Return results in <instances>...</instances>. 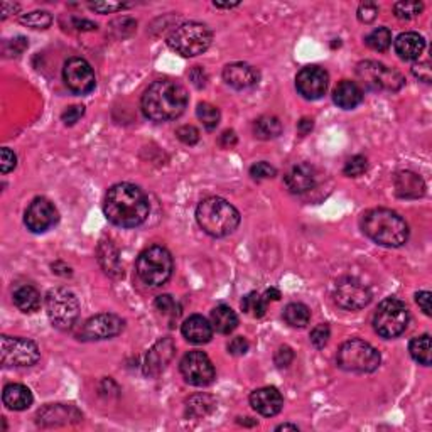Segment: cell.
<instances>
[{
    "mask_svg": "<svg viewBox=\"0 0 432 432\" xmlns=\"http://www.w3.org/2000/svg\"><path fill=\"white\" fill-rule=\"evenodd\" d=\"M103 211L108 222L115 226H141L149 218V198L138 186L130 182H118L107 191Z\"/></svg>",
    "mask_w": 432,
    "mask_h": 432,
    "instance_id": "obj_1",
    "label": "cell"
},
{
    "mask_svg": "<svg viewBox=\"0 0 432 432\" xmlns=\"http://www.w3.org/2000/svg\"><path fill=\"white\" fill-rule=\"evenodd\" d=\"M187 89L179 81L164 78L154 81L141 100L144 115L152 122H167L181 117L187 107Z\"/></svg>",
    "mask_w": 432,
    "mask_h": 432,
    "instance_id": "obj_2",
    "label": "cell"
},
{
    "mask_svg": "<svg viewBox=\"0 0 432 432\" xmlns=\"http://www.w3.org/2000/svg\"><path fill=\"white\" fill-rule=\"evenodd\" d=\"M361 230L382 247L397 248L409 240V225L401 215L387 208H373L361 216Z\"/></svg>",
    "mask_w": 432,
    "mask_h": 432,
    "instance_id": "obj_3",
    "label": "cell"
},
{
    "mask_svg": "<svg viewBox=\"0 0 432 432\" xmlns=\"http://www.w3.org/2000/svg\"><path fill=\"white\" fill-rule=\"evenodd\" d=\"M196 219L201 230L215 238L231 235L240 225L238 210L223 198H206L196 208Z\"/></svg>",
    "mask_w": 432,
    "mask_h": 432,
    "instance_id": "obj_4",
    "label": "cell"
},
{
    "mask_svg": "<svg viewBox=\"0 0 432 432\" xmlns=\"http://www.w3.org/2000/svg\"><path fill=\"white\" fill-rule=\"evenodd\" d=\"M137 275L149 287H161L171 279L174 271L173 255L162 245L145 248L137 259Z\"/></svg>",
    "mask_w": 432,
    "mask_h": 432,
    "instance_id": "obj_5",
    "label": "cell"
},
{
    "mask_svg": "<svg viewBox=\"0 0 432 432\" xmlns=\"http://www.w3.org/2000/svg\"><path fill=\"white\" fill-rule=\"evenodd\" d=\"M382 357L372 345L363 340H350L340 346L336 363L345 372L372 373L380 366Z\"/></svg>",
    "mask_w": 432,
    "mask_h": 432,
    "instance_id": "obj_6",
    "label": "cell"
},
{
    "mask_svg": "<svg viewBox=\"0 0 432 432\" xmlns=\"http://www.w3.org/2000/svg\"><path fill=\"white\" fill-rule=\"evenodd\" d=\"M211 41H213V34L205 24L186 22L171 32L167 44L178 55L193 58V56L203 55L211 46Z\"/></svg>",
    "mask_w": 432,
    "mask_h": 432,
    "instance_id": "obj_7",
    "label": "cell"
},
{
    "mask_svg": "<svg viewBox=\"0 0 432 432\" xmlns=\"http://www.w3.org/2000/svg\"><path fill=\"white\" fill-rule=\"evenodd\" d=\"M409 324V309L397 297H387L373 315V328L382 338L401 336Z\"/></svg>",
    "mask_w": 432,
    "mask_h": 432,
    "instance_id": "obj_8",
    "label": "cell"
},
{
    "mask_svg": "<svg viewBox=\"0 0 432 432\" xmlns=\"http://www.w3.org/2000/svg\"><path fill=\"white\" fill-rule=\"evenodd\" d=\"M46 312L55 328L69 329L80 316V303L71 291L55 287L46 294Z\"/></svg>",
    "mask_w": 432,
    "mask_h": 432,
    "instance_id": "obj_9",
    "label": "cell"
},
{
    "mask_svg": "<svg viewBox=\"0 0 432 432\" xmlns=\"http://www.w3.org/2000/svg\"><path fill=\"white\" fill-rule=\"evenodd\" d=\"M357 76L372 92H398L405 83L397 69L385 66L378 61H361L357 66Z\"/></svg>",
    "mask_w": 432,
    "mask_h": 432,
    "instance_id": "obj_10",
    "label": "cell"
},
{
    "mask_svg": "<svg viewBox=\"0 0 432 432\" xmlns=\"http://www.w3.org/2000/svg\"><path fill=\"white\" fill-rule=\"evenodd\" d=\"M41 352L34 341L27 338H0V360L3 366H32L39 361Z\"/></svg>",
    "mask_w": 432,
    "mask_h": 432,
    "instance_id": "obj_11",
    "label": "cell"
},
{
    "mask_svg": "<svg viewBox=\"0 0 432 432\" xmlns=\"http://www.w3.org/2000/svg\"><path fill=\"white\" fill-rule=\"evenodd\" d=\"M334 303L346 311H360L372 301V292L360 279L345 277L336 284L333 292Z\"/></svg>",
    "mask_w": 432,
    "mask_h": 432,
    "instance_id": "obj_12",
    "label": "cell"
},
{
    "mask_svg": "<svg viewBox=\"0 0 432 432\" xmlns=\"http://www.w3.org/2000/svg\"><path fill=\"white\" fill-rule=\"evenodd\" d=\"M182 377L189 385L194 387H208L215 380V366L206 353L203 352H189L182 357L181 365Z\"/></svg>",
    "mask_w": 432,
    "mask_h": 432,
    "instance_id": "obj_13",
    "label": "cell"
},
{
    "mask_svg": "<svg viewBox=\"0 0 432 432\" xmlns=\"http://www.w3.org/2000/svg\"><path fill=\"white\" fill-rule=\"evenodd\" d=\"M63 80L75 95H88L95 89L96 78L92 64L83 58H71L63 68Z\"/></svg>",
    "mask_w": 432,
    "mask_h": 432,
    "instance_id": "obj_14",
    "label": "cell"
},
{
    "mask_svg": "<svg viewBox=\"0 0 432 432\" xmlns=\"http://www.w3.org/2000/svg\"><path fill=\"white\" fill-rule=\"evenodd\" d=\"M125 321L120 316L112 312H101L89 317L80 331V340L83 341H101L110 340L124 331Z\"/></svg>",
    "mask_w": 432,
    "mask_h": 432,
    "instance_id": "obj_15",
    "label": "cell"
},
{
    "mask_svg": "<svg viewBox=\"0 0 432 432\" xmlns=\"http://www.w3.org/2000/svg\"><path fill=\"white\" fill-rule=\"evenodd\" d=\"M59 219V213L56 206L50 199L36 198L34 201L27 206L26 215H24V223L29 228L32 233H44L55 226Z\"/></svg>",
    "mask_w": 432,
    "mask_h": 432,
    "instance_id": "obj_16",
    "label": "cell"
},
{
    "mask_svg": "<svg viewBox=\"0 0 432 432\" xmlns=\"http://www.w3.org/2000/svg\"><path fill=\"white\" fill-rule=\"evenodd\" d=\"M329 85V76L324 68L305 66L297 73L296 88L305 100L323 99Z\"/></svg>",
    "mask_w": 432,
    "mask_h": 432,
    "instance_id": "obj_17",
    "label": "cell"
},
{
    "mask_svg": "<svg viewBox=\"0 0 432 432\" xmlns=\"http://www.w3.org/2000/svg\"><path fill=\"white\" fill-rule=\"evenodd\" d=\"M176 345L171 338H162L145 354L144 361V375L149 378H156L167 368L171 360L174 358Z\"/></svg>",
    "mask_w": 432,
    "mask_h": 432,
    "instance_id": "obj_18",
    "label": "cell"
},
{
    "mask_svg": "<svg viewBox=\"0 0 432 432\" xmlns=\"http://www.w3.org/2000/svg\"><path fill=\"white\" fill-rule=\"evenodd\" d=\"M250 405L260 415L274 417L282 410L284 398L275 387H262V389H257L252 392Z\"/></svg>",
    "mask_w": 432,
    "mask_h": 432,
    "instance_id": "obj_19",
    "label": "cell"
},
{
    "mask_svg": "<svg viewBox=\"0 0 432 432\" xmlns=\"http://www.w3.org/2000/svg\"><path fill=\"white\" fill-rule=\"evenodd\" d=\"M38 424L43 427L52 426H64L69 422H78L81 419L80 410L73 405H64V403H50L44 409H41L38 415Z\"/></svg>",
    "mask_w": 432,
    "mask_h": 432,
    "instance_id": "obj_20",
    "label": "cell"
},
{
    "mask_svg": "<svg viewBox=\"0 0 432 432\" xmlns=\"http://www.w3.org/2000/svg\"><path fill=\"white\" fill-rule=\"evenodd\" d=\"M223 80L235 89H247L255 87L260 81L259 69L248 63H231L223 69Z\"/></svg>",
    "mask_w": 432,
    "mask_h": 432,
    "instance_id": "obj_21",
    "label": "cell"
},
{
    "mask_svg": "<svg viewBox=\"0 0 432 432\" xmlns=\"http://www.w3.org/2000/svg\"><path fill=\"white\" fill-rule=\"evenodd\" d=\"M285 186L294 194H303L316 186V171L309 164H297L285 174Z\"/></svg>",
    "mask_w": 432,
    "mask_h": 432,
    "instance_id": "obj_22",
    "label": "cell"
},
{
    "mask_svg": "<svg viewBox=\"0 0 432 432\" xmlns=\"http://www.w3.org/2000/svg\"><path fill=\"white\" fill-rule=\"evenodd\" d=\"M395 193L403 199H417L426 194V182L419 174L410 171H402L395 176Z\"/></svg>",
    "mask_w": 432,
    "mask_h": 432,
    "instance_id": "obj_23",
    "label": "cell"
},
{
    "mask_svg": "<svg viewBox=\"0 0 432 432\" xmlns=\"http://www.w3.org/2000/svg\"><path fill=\"white\" fill-rule=\"evenodd\" d=\"M182 336L193 345H205L213 338V326L206 317L194 315L182 323Z\"/></svg>",
    "mask_w": 432,
    "mask_h": 432,
    "instance_id": "obj_24",
    "label": "cell"
},
{
    "mask_svg": "<svg viewBox=\"0 0 432 432\" xmlns=\"http://www.w3.org/2000/svg\"><path fill=\"white\" fill-rule=\"evenodd\" d=\"M333 101L343 110H353L363 101V92L354 81L343 80L333 89Z\"/></svg>",
    "mask_w": 432,
    "mask_h": 432,
    "instance_id": "obj_25",
    "label": "cell"
},
{
    "mask_svg": "<svg viewBox=\"0 0 432 432\" xmlns=\"http://www.w3.org/2000/svg\"><path fill=\"white\" fill-rule=\"evenodd\" d=\"M424 50H426V41L417 32H402L395 39V51L405 61L419 59Z\"/></svg>",
    "mask_w": 432,
    "mask_h": 432,
    "instance_id": "obj_26",
    "label": "cell"
},
{
    "mask_svg": "<svg viewBox=\"0 0 432 432\" xmlns=\"http://www.w3.org/2000/svg\"><path fill=\"white\" fill-rule=\"evenodd\" d=\"M3 405L10 410H26L34 402L32 392L20 383H9L2 392Z\"/></svg>",
    "mask_w": 432,
    "mask_h": 432,
    "instance_id": "obj_27",
    "label": "cell"
},
{
    "mask_svg": "<svg viewBox=\"0 0 432 432\" xmlns=\"http://www.w3.org/2000/svg\"><path fill=\"white\" fill-rule=\"evenodd\" d=\"M15 308L19 311L26 312V315H32V312L39 311L41 308V294L36 287L32 285H20L12 294Z\"/></svg>",
    "mask_w": 432,
    "mask_h": 432,
    "instance_id": "obj_28",
    "label": "cell"
},
{
    "mask_svg": "<svg viewBox=\"0 0 432 432\" xmlns=\"http://www.w3.org/2000/svg\"><path fill=\"white\" fill-rule=\"evenodd\" d=\"M99 262L101 268L112 277H120L124 275L120 266V257H118L117 247L113 245L110 240H103L99 247Z\"/></svg>",
    "mask_w": 432,
    "mask_h": 432,
    "instance_id": "obj_29",
    "label": "cell"
},
{
    "mask_svg": "<svg viewBox=\"0 0 432 432\" xmlns=\"http://www.w3.org/2000/svg\"><path fill=\"white\" fill-rule=\"evenodd\" d=\"M211 326L222 334L233 333L238 326V316L230 305L219 304L211 311Z\"/></svg>",
    "mask_w": 432,
    "mask_h": 432,
    "instance_id": "obj_30",
    "label": "cell"
},
{
    "mask_svg": "<svg viewBox=\"0 0 432 432\" xmlns=\"http://www.w3.org/2000/svg\"><path fill=\"white\" fill-rule=\"evenodd\" d=\"M216 402L213 397L205 394L193 395L189 401L186 402V415L191 419H201L206 417L208 414H211L215 410Z\"/></svg>",
    "mask_w": 432,
    "mask_h": 432,
    "instance_id": "obj_31",
    "label": "cell"
},
{
    "mask_svg": "<svg viewBox=\"0 0 432 432\" xmlns=\"http://www.w3.org/2000/svg\"><path fill=\"white\" fill-rule=\"evenodd\" d=\"M254 134L257 138H262V141H271V138L279 137L282 134V124L277 117L272 115H264L257 118L254 124Z\"/></svg>",
    "mask_w": 432,
    "mask_h": 432,
    "instance_id": "obj_32",
    "label": "cell"
},
{
    "mask_svg": "<svg viewBox=\"0 0 432 432\" xmlns=\"http://www.w3.org/2000/svg\"><path fill=\"white\" fill-rule=\"evenodd\" d=\"M284 319L292 328H304L311 321V311L303 303H291L285 305Z\"/></svg>",
    "mask_w": 432,
    "mask_h": 432,
    "instance_id": "obj_33",
    "label": "cell"
},
{
    "mask_svg": "<svg viewBox=\"0 0 432 432\" xmlns=\"http://www.w3.org/2000/svg\"><path fill=\"white\" fill-rule=\"evenodd\" d=\"M410 357L417 361L419 365L429 366L431 365V336L422 334V336L414 338L409 345Z\"/></svg>",
    "mask_w": 432,
    "mask_h": 432,
    "instance_id": "obj_34",
    "label": "cell"
},
{
    "mask_svg": "<svg viewBox=\"0 0 432 432\" xmlns=\"http://www.w3.org/2000/svg\"><path fill=\"white\" fill-rule=\"evenodd\" d=\"M366 46L373 51H387L392 44V31L389 27H377L365 38Z\"/></svg>",
    "mask_w": 432,
    "mask_h": 432,
    "instance_id": "obj_35",
    "label": "cell"
},
{
    "mask_svg": "<svg viewBox=\"0 0 432 432\" xmlns=\"http://www.w3.org/2000/svg\"><path fill=\"white\" fill-rule=\"evenodd\" d=\"M242 309L252 317H264L267 312L266 297L257 294V292H250L242 299Z\"/></svg>",
    "mask_w": 432,
    "mask_h": 432,
    "instance_id": "obj_36",
    "label": "cell"
},
{
    "mask_svg": "<svg viewBox=\"0 0 432 432\" xmlns=\"http://www.w3.org/2000/svg\"><path fill=\"white\" fill-rule=\"evenodd\" d=\"M20 24L31 27V29H48L52 22V15L46 10H34L20 15Z\"/></svg>",
    "mask_w": 432,
    "mask_h": 432,
    "instance_id": "obj_37",
    "label": "cell"
},
{
    "mask_svg": "<svg viewBox=\"0 0 432 432\" xmlns=\"http://www.w3.org/2000/svg\"><path fill=\"white\" fill-rule=\"evenodd\" d=\"M154 304H156V309L161 312L162 316L169 317L171 323H174V321L181 316V305L174 301L173 296H169V294L159 296Z\"/></svg>",
    "mask_w": 432,
    "mask_h": 432,
    "instance_id": "obj_38",
    "label": "cell"
},
{
    "mask_svg": "<svg viewBox=\"0 0 432 432\" xmlns=\"http://www.w3.org/2000/svg\"><path fill=\"white\" fill-rule=\"evenodd\" d=\"M196 115H198L199 120L203 122V125H205L208 130H213V129L218 127L219 118H222V115H219V110L216 108L215 105L206 103V101H203V103L198 105Z\"/></svg>",
    "mask_w": 432,
    "mask_h": 432,
    "instance_id": "obj_39",
    "label": "cell"
},
{
    "mask_svg": "<svg viewBox=\"0 0 432 432\" xmlns=\"http://www.w3.org/2000/svg\"><path fill=\"white\" fill-rule=\"evenodd\" d=\"M424 10V3L417 2V0H402L394 6V12L398 19L402 20H410L417 15H421Z\"/></svg>",
    "mask_w": 432,
    "mask_h": 432,
    "instance_id": "obj_40",
    "label": "cell"
},
{
    "mask_svg": "<svg viewBox=\"0 0 432 432\" xmlns=\"http://www.w3.org/2000/svg\"><path fill=\"white\" fill-rule=\"evenodd\" d=\"M366 169H368V161H366V157L353 156L345 164L343 173L348 178H358V176H361V174H365Z\"/></svg>",
    "mask_w": 432,
    "mask_h": 432,
    "instance_id": "obj_41",
    "label": "cell"
},
{
    "mask_svg": "<svg viewBox=\"0 0 432 432\" xmlns=\"http://www.w3.org/2000/svg\"><path fill=\"white\" fill-rule=\"evenodd\" d=\"M250 176L257 179V181H264V179H272L277 176V169L271 166L268 162H257L250 167Z\"/></svg>",
    "mask_w": 432,
    "mask_h": 432,
    "instance_id": "obj_42",
    "label": "cell"
},
{
    "mask_svg": "<svg viewBox=\"0 0 432 432\" xmlns=\"http://www.w3.org/2000/svg\"><path fill=\"white\" fill-rule=\"evenodd\" d=\"M329 338H331V329L328 324H317L315 329L311 331V343L316 346L317 350L324 348L328 345Z\"/></svg>",
    "mask_w": 432,
    "mask_h": 432,
    "instance_id": "obj_43",
    "label": "cell"
},
{
    "mask_svg": "<svg viewBox=\"0 0 432 432\" xmlns=\"http://www.w3.org/2000/svg\"><path fill=\"white\" fill-rule=\"evenodd\" d=\"M176 137L182 142V144L194 145L198 144L199 141V130L196 127H193V125H182V127H179L176 130Z\"/></svg>",
    "mask_w": 432,
    "mask_h": 432,
    "instance_id": "obj_44",
    "label": "cell"
},
{
    "mask_svg": "<svg viewBox=\"0 0 432 432\" xmlns=\"http://www.w3.org/2000/svg\"><path fill=\"white\" fill-rule=\"evenodd\" d=\"M92 10L99 12V14H113V12L124 10L130 7V3H115V2H92L88 3Z\"/></svg>",
    "mask_w": 432,
    "mask_h": 432,
    "instance_id": "obj_45",
    "label": "cell"
},
{
    "mask_svg": "<svg viewBox=\"0 0 432 432\" xmlns=\"http://www.w3.org/2000/svg\"><path fill=\"white\" fill-rule=\"evenodd\" d=\"M378 15V6L375 2H363L360 7H358V19L360 22L370 24L377 19Z\"/></svg>",
    "mask_w": 432,
    "mask_h": 432,
    "instance_id": "obj_46",
    "label": "cell"
},
{
    "mask_svg": "<svg viewBox=\"0 0 432 432\" xmlns=\"http://www.w3.org/2000/svg\"><path fill=\"white\" fill-rule=\"evenodd\" d=\"M274 361L279 368H287V366L294 361V352H292L291 346H280L275 352Z\"/></svg>",
    "mask_w": 432,
    "mask_h": 432,
    "instance_id": "obj_47",
    "label": "cell"
},
{
    "mask_svg": "<svg viewBox=\"0 0 432 432\" xmlns=\"http://www.w3.org/2000/svg\"><path fill=\"white\" fill-rule=\"evenodd\" d=\"M15 166H17V156L10 149H2V154H0V171H2V174L14 171Z\"/></svg>",
    "mask_w": 432,
    "mask_h": 432,
    "instance_id": "obj_48",
    "label": "cell"
},
{
    "mask_svg": "<svg viewBox=\"0 0 432 432\" xmlns=\"http://www.w3.org/2000/svg\"><path fill=\"white\" fill-rule=\"evenodd\" d=\"M83 115H85V107H83V105H73V107H69V108L64 110L63 115H61V118H63V122L66 125H75L76 122H78Z\"/></svg>",
    "mask_w": 432,
    "mask_h": 432,
    "instance_id": "obj_49",
    "label": "cell"
},
{
    "mask_svg": "<svg viewBox=\"0 0 432 432\" xmlns=\"http://www.w3.org/2000/svg\"><path fill=\"white\" fill-rule=\"evenodd\" d=\"M248 348H250V345H248V341L243 336H236L233 340L228 343V352L231 354H235V357H242V354H245L248 352Z\"/></svg>",
    "mask_w": 432,
    "mask_h": 432,
    "instance_id": "obj_50",
    "label": "cell"
},
{
    "mask_svg": "<svg viewBox=\"0 0 432 432\" xmlns=\"http://www.w3.org/2000/svg\"><path fill=\"white\" fill-rule=\"evenodd\" d=\"M431 299H432V294H431L429 291L417 292V296H415V301H417L419 308L422 309V312H424V315H426V316H431V315H432Z\"/></svg>",
    "mask_w": 432,
    "mask_h": 432,
    "instance_id": "obj_51",
    "label": "cell"
},
{
    "mask_svg": "<svg viewBox=\"0 0 432 432\" xmlns=\"http://www.w3.org/2000/svg\"><path fill=\"white\" fill-rule=\"evenodd\" d=\"M412 73L415 78L426 81V83H431V64L429 63L415 64V66L412 68Z\"/></svg>",
    "mask_w": 432,
    "mask_h": 432,
    "instance_id": "obj_52",
    "label": "cell"
},
{
    "mask_svg": "<svg viewBox=\"0 0 432 432\" xmlns=\"http://www.w3.org/2000/svg\"><path fill=\"white\" fill-rule=\"evenodd\" d=\"M189 78L193 80V83H194V87H198V88H203L206 85V80H208V76H206V73H205V69H203L201 66H196L193 69V71L189 73Z\"/></svg>",
    "mask_w": 432,
    "mask_h": 432,
    "instance_id": "obj_53",
    "label": "cell"
},
{
    "mask_svg": "<svg viewBox=\"0 0 432 432\" xmlns=\"http://www.w3.org/2000/svg\"><path fill=\"white\" fill-rule=\"evenodd\" d=\"M219 144H222V147L230 149L233 147L236 144V134L233 130H226V132H223V136L219 137Z\"/></svg>",
    "mask_w": 432,
    "mask_h": 432,
    "instance_id": "obj_54",
    "label": "cell"
},
{
    "mask_svg": "<svg viewBox=\"0 0 432 432\" xmlns=\"http://www.w3.org/2000/svg\"><path fill=\"white\" fill-rule=\"evenodd\" d=\"M73 22H75V27L78 31H96V24H93L92 20L75 19V20H73Z\"/></svg>",
    "mask_w": 432,
    "mask_h": 432,
    "instance_id": "obj_55",
    "label": "cell"
},
{
    "mask_svg": "<svg viewBox=\"0 0 432 432\" xmlns=\"http://www.w3.org/2000/svg\"><path fill=\"white\" fill-rule=\"evenodd\" d=\"M20 9L19 3H12V2H3L2 3V19H7L9 15L15 14Z\"/></svg>",
    "mask_w": 432,
    "mask_h": 432,
    "instance_id": "obj_56",
    "label": "cell"
},
{
    "mask_svg": "<svg viewBox=\"0 0 432 432\" xmlns=\"http://www.w3.org/2000/svg\"><path fill=\"white\" fill-rule=\"evenodd\" d=\"M312 127H315V124H312L311 118H303V120L297 124V130H299L301 136H305V134L311 132Z\"/></svg>",
    "mask_w": 432,
    "mask_h": 432,
    "instance_id": "obj_57",
    "label": "cell"
},
{
    "mask_svg": "<svg viewBox=\"0 0 432 432\" xmlns=\"http://www.w3.org/2000/svg\"><path fill=\"white\" fill-rule=\"evenodd\" d=\"M264 297H266V301L268 303V301H279L282 296H280V291H279V289L271 287V289H267L266 294H264Z\"/></svg>",
    "mask_w": 432,
    "mask_h": 432,
    "instance_id": "obj_58",
    "label": "cell"
},
{
    "mask_svg": "<svg viewBox=\"0 0 432 432\" xmlns=\"http://www.w3.org/2000/svg\"><path fill=\"white\" fill-rule=\"evenodd\" d=\"M238 2H215V7H218V9H231V7H238Z\"/></svg>",
    "mask_w": 432,
    "mask_h": 432,
    "instance_id": "obj_59",
    "label": "cell"
},
{
    "mask_svg": "<svg viewBox=\"0 0 432 432\" xmlns=\"http://www.w3.org/2000/svg\"><path fill=\"white\" fill-rule=\"evenodd\" d=\"M275 431H299V427L296 424H280L275 427Z\"/></svg>",
    "mask_w": 432,
    "mask_h": 432,
    "instance_id": "obj_60",
    "label": "cell"
}]
</instances>
